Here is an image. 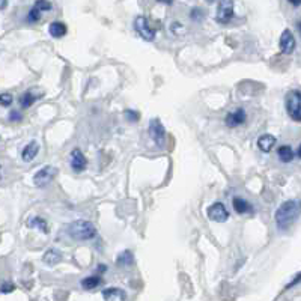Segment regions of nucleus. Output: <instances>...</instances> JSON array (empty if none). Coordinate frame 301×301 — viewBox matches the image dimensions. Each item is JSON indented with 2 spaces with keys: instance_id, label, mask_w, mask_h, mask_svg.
<instances>
[{
  "instance_id": "c85d7f7f",
  "label": "nucleus",
  "mask_w": 301,
  "mask_h": 301,
  "mask_svg": "<svg viewBox=\"0 0 301 301\" xmlns=\"http://www.w3.org/2000/svg\"><path fill=\"white\" fill-rule=\"evenodd\" d=\"M23 119V114L18 111V110H12L11 113H9V121H12V122H20Z\"/></svg>"
},
{
  "instance_id": "412c9836",
  "label": "nucleus",
  "mask_w": 301,
  "mask_h": 301,
  "mask_svg": "<svg viewBox=\"0 0 301 301\" xmlns=\"http://www.w3.org/2000/svg\"><path fill=\"white\" fill-rule=\"evenodd\" d=\"M27 226L29 227H36L39 230H42L44 233H48V226H47V221L41 217H32L29 221H27Z\"/></svg>"
},
{
  "instance_id": "9d476101",
  "label": "nucleus",
  "mask_w": 301,
  "mask_h": 301,
  "mask_svg": "<svg viewBox=\"0 0 301 301\" xmlns=\"http://www.w3.org/2000/svg\"><path fill=\"white\" fill-rule=\"evenodd\" d=\"M246 117L247 116H246L244 108H236V110H233V111L226 114L224 122H226V125L229 128H236V127H239V125H243L246 122Z\"/></svg>"
},
{
  "instance_id": "c756f323",
  "label": "nucleus",
  "mask_w": 301,
  "mask_h": 301,
  "mask_svg": "<svg viewBox=\"0 0 301 301\" xmlns=\"http://www.w3.org/2000/svg\"><path fill=\"white\" fill-rule=\"evenodd\" d=\"M300 279H301V276H300V274H297V276H295V279H294V280H292V282H291V283H289V285L286 286V289H289V288L295 286L297 283H300Z\"/></svg>"
},
{
  "instance_id": "7ed1b4c3",
  "label": "nucleus",
  "mask_w": 301,
  "mask_h": 301,
  "mask_svg": "<svg viewBox=\"0 0 301 301\" xmlns=\"http://www.w3.org/2000/svg\"><path fill=\"white\" fill-rule=\"evenodd\" d=\"M286 110L292 121L300 122L301 121V94L298 89H292L286 94Z\"/></svg>"
},
{
  "instance_id": "0eeeda50",
  "label": "nucleus",
  "mask_w": 301,
  "mask_h": 301,
  "mask_svg": "<svg viewBox=\"0 0 301 301\" xmlns=\"http://www.w3.org/2000/svg\"><path fill=\"white\" fill-rule=\"evenodd\" d=\"M56 175H57V169L56 167H53V166H45V167H42L35 176H33V183H35V186L36 187H45V186H48L54 178H56Z\"/></svg>"
},
{
  "instance_id": "423d86ee",
  "label": "nucleus",
  "mask_w": 301,
  "mask_h": 301,
  "mask_svg": "<svg viewBox=\"0 0 301 301\" xmlns=\"http://www.w3.org/2000/svg\"><path fill=\"white\" fill-rule=\"evenodd\" d=\"M149 137L155 142V145L163 146L166 142V128L160 119H152L149 122Z\"/></svg>"
},
{
  "instance_id": "39448f33",
  "label": "nucleus",
  "mask_w": 301,
  "mask_h": 301,
  "mask_svg": "<svg viewBox=\"0 0 301 301\" xmlns=\"http://www.w3.org/2000/svg\"><path fill=\"white\" fill-rule=\"evenodd\" d=\"M232 18H233V0H220L215 21L221 24H227Z\"/></svg>"
},
{
  "instance_id": "9b49d317",
  "label": "nucleus",
  "mask_w": 301,
  "mask_h": 301,
  "mask_svg": "<svg viewBox=\"0 0 301 301\" xmlns=\"http://www.w3.org/2000/svg\"><path fill=\"white\" fill-rule=\"evenodd\" d=\"M71 167L74 172H83L88 167V158L80 149H74L71 152Z\"/></svg>"
},
{
  "instance_id": "ddd939ff",
  "label": "nucleus",
  "mask_w": 301,
  "mask_h": 301,
  "mask_svg": "<svg viewBox=\"0 0 301 301\" xmlns=\"http://www.w3.org/2000/svg\"><path fill=\"white\" fill-rule=\"evenodd\" d=\"M39 152V143L36 140H32L24 149H23V154H21V158L26 161V163H30Z\"/></svg>"
},
{
  "instance_id": "f704fd0d",
  "label": "nucleus",
  "mask_w": 301,
  "mask_h": 301,
  "mask_svg": "<svg viewBox=\"0 0 301 301\" xmlns=\"http://www.w3.org/2000/svg\"><path fill=\"white\" fill-rule=\"evenodd\" d=\"M208 3H212V2H215V0H206Z\"/></svg>"
},
{
  "instance_id": "2f4dec72",
  "label": "nucleus",
  "mask_w": 301,
  "mask_h": 301,
  "mask_svg": "<svg viewBox=\"0 0 301 301\" xmlns=\"http://www.w3.org/2000/svg\"><path fill=\"white\" fill-rule=\"evenodd\" d=\"M291 5H294V6H300V3H301V0H288Z\"/></svg>"
},
{
  "instance_id": "1a4fd4ad",
  "label": "nucleus",
  "mask_w": 301,
  "mask_h": 301,
  "mask_svg": "<svg viewBox=\"0 0 301 301\" xmlns=\"http://www.w3.org/2000/svg\"><path fill=\"white\" fill-rule=\"evenodd\" d=\"M295 45H297V42H295V38H294L292 32L289 29L283 30L282 35H280V50H282V53H285V54L294 53Z\"/></svg>"
},
{
  "instance_id": "a878e982",
  "label": "nucleus",
  "mask_w": 301,
  "mask_h": 301,
  "mask_svg": "<svg viewBox=\"0 0 301 301\" xmlns=\"http://www.w3.org/2000/svg\"><path fill=\"white\" fill-rule=\"evenodd\" d=\"M12 291H15V285L12 282H3L0 285V292L2 294H11Z\"/></svg>"
},
{
  "instance_id": "393cba45",
  "label": "nucleus",
  "mask_w": 301,
  "mask_h": 301,
  "mask_svg": "<svg viewBox=\"0 0 301 301\" xmlns=\"http://www.w3.org/2000/svg\"><path fill=\"white\" fill-rule=\"evenodd\" d=\"M35 8L39 9V11L42 12V11H51L53 5H51V2H48V0H36V2H35Z\"/></svg>"
},
{
  "instance_id": "5701e85b",
  "label": "nucleus",
  "mask_w": 301,
  "mask_h": 301,
  "mask_svg": "<svg viewBox=\"0 0 301 301\" xmlns=\"http://www.w3.org/2000/svg\"><path fill=\"white\" fill-rule=\"evenodd\" d=\"M124 116H125V119H127L128 122H137V121L140 119V113L136 111V110H131V108H127V110L124 111Z\"/></svg>"
},
{
  "instance_id": "f03ea898",
  "label": "nucleus",
  "mask_w": 301,
  "mask_h": 301,
  "mask_svg": "<svg viewBox=\"0 0 301 301\" xmlns=\"http://www.w3.org/2000/svg\"><path fill=\"white\" fill-rule=\"evenodd\" d=\"M67 232L73 239H77V241H88L97 236V227L94 226V223L88 220H77V221L70 223L67 227Z\"/></svg>"
},
{
  "instance_id": "2eb2a0df",
  "label": "nucleus",
  "mask_w": 301,
  "mask_h": 301,
  "mask_svg": "<svg viewBox=\"0 0 301 301\" xmlns=\"http://www.w3.org/2000/svg\"><path fill=\"white\" fill-rule=\"evenodd\" d=\"M42 261L47 264V265H57L61 261H62V253L57 250V249H50V250H47L45 253H44V258H42Z\"/></svg>"
},
{
  "instance_id": "7c9ffc66",
  "label": "nucleus",
  "mask_w": 301,
  "mask_h": 301,
  "mask_svg": "<svg viewBox=\"0 0 301 301\" xmlns=\"http://www.w3.org/2000/svg\"><path fill=\"white\" fill-rule=\"evenodd\" d=\"M8 6V0H0V11Z\"/></svg>"
},
{
  "instance_id": "4be33fe9",
  "label": "nucleus",
  "mask_w": 301,
  "mask_h": 301,
  "mask_svg": "<svg viewBox=\"0 0 301 301\" xmlns=\"http://www.w3.org/2000/svg\"><path fill=\"white\" fill-rule=\"evenodd\" d=\"M35 101H36V97H35V95H32L30 92H24V94L20 97V105H21L23 108H29V107L33 105Z\"/></svg>"
},
{
  "instance_id": "f257e3e1",
  "label": "nucleus",
  "mask_w": 301,
  "mask_h": 301,
  "mask_svg": "<svg viewBox=\"0 0 301 301\" xmlns=\"http://www.w3.org/2000/svg\"><path fill=\"white\" fill-rule=\"evenodd\" d=\"M298 214H300V205H298V202H283V203L279 206V209L276 211V215H274L277 227L282 229V230L289 229V227L294 224V221L297 220Z\"/></svg>"
},
{
  "instance_id": "f3484780",
  "label": "nucleus",
  "mask_w": 301,
  "mask_h": 301,
  "mask_svg": "<svg viewBox=\"0 0 301 301\" xmlns=\"http://www.w3.org/2000/svg\"><path fill=\"white\" fill-rule=\"evenodd\" d=\"M232 205H233V209L238 212V214H252L253 212V206L249 203L247 201H244V199H241V198H235L233 202H232Z\"/></svg>"
},
{
  "instance_id": "cd10ccee",
  "label": "nucleus",
  "mask_w": 301,
  "mask_h": 301,
  "mask_svg": "<svg viewBox=\"0 0 301 301\" xmlns=\"http://www.w3.org/2000/svg\"><path fill=\"white\" fill-rule=\"evenodd\" d=\"M190 17H192V20H195V21H201L202 18H203V11H202L201 8H195V9H192Z\"/></svg>"
},
{
  "instance_id": "b1692460",
  "label": "nucleus",
  "mask_w": 301,
  "mask_h": 301,
  "mask_svg": "<svg viewBox=\"0 0 301 301\" xmlns=\"http://www.w3.org/2000/svg\"><path fill=\"white\" fill-rule=\"evenodd\" d=\"M41 20V11L39 9H36L35 6L29 11V14H27V21H30V23H38Z\"/></svg>"
},
{
  "instance_id": "bb28decb",
  "label": "nucleus",
  "mask_w": 301,
  "mask_h": 301,
  "mask_svg": "<svg viewBox=\"0 0 301 301\" xmlns=\"http://www.w3.org/2000/svg\"><path fill=\"white\" fill-rule=\"evenodd\" d=\"M12 95L11 94H8V92H5V94H0V105L2 107H9L11 104H12Z\"/></svg>"
},
{
  "instance_id": "4468645a",
  "label": "nucleus",
  "mask_w": 301,
  "mask_h": 301,
  "mask_svg": "<svg viewBox=\"0 0 301 301\" xmlns=\"http://www.w3.org/2000/svg\"><path fill=\"white\" fill-rule=\"evenodd\" d=\"M102 297H104V300L121 301L127 298V294L121 288H107V289L102 291Z\"/></svg>"
},
{
  "instance_id": "6e6552de",
  "label": "nucleus",
  "mask_w": 301,
  "mask_h": 301,
  "mask_svg": "<svg viewBox=\"0 0 301 301\" xmlns=\"http://www.w3.org/2000/svg\"><path fill=\"white\" fill-rule=\"evenodd\" d=\"M208 217L212 221H218V223H224L229 218V212L226 209V206L221 202H215L208 208Z\"/></svg>"
},
{
  "instance_id": "f8f14e48",
  "label": "nucleus",
  "mask_w": 301,
  "mask_h": 301,
  "mask_svg": "<svg viewBox=\"0 0 301 301\" xmlns=\"http://www.w3.org/2000/svg\"><path fill=\"white\" fill-rule=\"evenodd\" d=\"M277 139L273 134H264L258 139V146L262 152H271V149L276 146Z\"/></svg>"
},
{
  "instance_id": "20e7f679",
  "label": "nucleus",
  "mask_w": 301,
  "mask_h": 301,
  "mask_svg": "<svg viewBox=\"0 0 301 301\" xmlns=\"http://www.w3.org/2000/svg\"><path fill=\"white\" fill-rule=\"evenodd\" d=\"M134 29L136 32L145 39V41H154L155 39V29L151 27L149 24V20L143 15H139L136 20H134Z\"/></svg>"
},
{
  "instance_id": "473e14b6",
  "label": "nucleus",
  "mask_w": 301,
  "mask_h": 301,
  "mask_svg": "<svg viewBox=\"0 0 301 301\" xmlns=\"http://www.w3.org/2000/svg\"><path fill=\"white\" fill-rule=\"evenodd\" d=\"M157 2H160V3H166V5H172V3H173V0H157Z\"/></svg>"
},
{
  "instance_id": "dca6fc26",
  "label": "nucleus",
  "mask_w": 301,
  "mask_h": 301,
  "mask_svg": "<svg viewBox=\"0 0 301 301\" xmlns=\"http://www.w3.org/2000/svg\"><path fill=\"white\" fill-rule=\"evenodd\" d=\"M48 32H50V35L53 36V38H62V36H65L67 35V26H65V23H62V21H53L50 26H48Z\"/></svg>"
},
{
  "instance_id": "72a5a7b5",
  "label": "nucleus",
  "mask_w": 301,
  "mask_h": 301,
  "mask_svg": "<svg viewBox=\"0 0 301 301\" xmlns=\"http://www.w3.org/2000/svg\"><path fill=\"white\" fill-rule=\"evenodd\" d=\"M98 267H100V271H101V273H104V271L107 270V268H105V265H102V264H101V265H98Z\"/></svg>"
},
{
  "instance_id": "a211bd4d",
  "label": "nucleus",
  "mask_w": 301,
  "mask_h": 301,
  "mask_svg": "<svg viewBox=\"0 0 301 301\" xmlns=\"http://www.w3.org/2000/svg\"><path fill=\"white\" fill-rule=\"evenodd\" d=\"M133 264H134V256L131 255L130 250L122 252V253L117 256V259H116V265H117V267H131Z\"/></svg>"
},
{
  "instance_id": "6ab92c4d",
  "label": "nucleus",
  "mask_w": 301,
  "mask_h": 301,
  "mask_svg": "<svg viewBox=\"0 0 301 301\" xmlns=\"http://www.w3.org/2000/svg\"><path fill=\"white\" fill-rule=\"evenodd\" d=\"M101 283H102V279H101L100 276H89V277H86V279L82 280V286L85 289H88V291H92V289L98 288Z\"/></svg>"
},
{
  "instance_id": "aec40b11",
  "label": "nucleus",
  "mask_w": 301,
  "mask_h": 301,
  "mask_svg": "<svg viewBox=\"0 0 301 301\" xmlns=\"http://www.w3.org/2000/svg\"><path fill=\"white\" fill-rule=\"evenodd\" d=\"M279 158L283 163H291L294 160V151L289 145H282L279 148Z\"/></svg>"
}]
</instances>
